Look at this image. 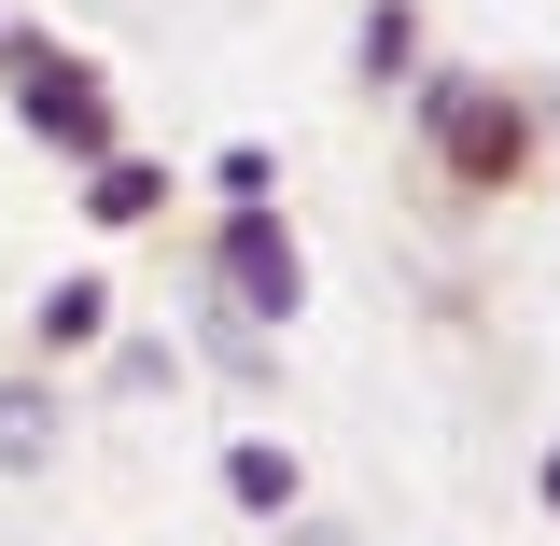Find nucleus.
<instances>
[{"label":"nucleus","instance_id":"0eeeda50","mask_svg":"<svg viewBox=\"0 0 560 546\" xmlns=\"http://www.w3.org/2000/svg\"><path fill=\"white\" fill-rule=\"evenodd\" d=\"M434 57V28H420V0H364L350 14V84L364 98H407V70Z\"/></svg>","mask_w":560,"mask_h":546},{"label":"nucleus","instance_id":"9d476101","mask_svg":"<svg viewBox=\"0 0 560 546\" xmlns=\"http://www.w3.org/2000/svg\"><path fill=\"white\" fill-rule=\"evenodd\" d=\"M84 364H98V393H113V407H154V393H183V350H168V337H127V323L84 350Z\"/></svg>","mask_w":560,"mask_h":546},{"label":"nucleus","instance_id":"423d86ee","mask_svg":"<svg viewBox=\"0 0 560 546\" xmlns=\"http://www.w3.org/2000/svg\"><path fill=\"white\" fill-rule=\"evenodd\" d=\"M183 197V183H168V169H154V154H140V140H113V154H84V224H98V239H127V224H154V210Z\"/></svg>","mask_w":560,"mask_h":546},{"label":"nucleus","instance_id":"7ed1b4c3","mask_svg":"<svg viewBox=\"0 0 560 546\" xmlns=\"http://www.w3.org/2000/svg\"><path fill=\"white\" fill-rule=\"evenodd\" d=\"M197 280L238 309V323H267V337H294V309H308V253H294V224H280V197H224V224H210Z\"/></svg>","mask_w":560,"mask_h":546},{"label":"nucleus","instance_id":"6e6552de","mask_svg":"<svg viewBox=\"0 0 560 546\" xmlns=\"http://www.w3.org/2000/svg\"><path fill=\"white\" fill-rule=\"evenodd\" d=\"M210 477H224V504H238V519H267V533L308 504V463H294L280 434H224V463H210Z\"/></svg>","mask_w":560,"mask_h":546},{"label":"nucleus","instance_id":"9b49d317","mask_svg":"<svg viewBox=\"0 0 560 546\" xmlns=\"http://www.w3.org/2000/svg\"><path fill=\"white\" fill-rule=\"evenodd\" d=\"M267 183H280L267 140H224V154H210V197H267Z\"/></svg>","mask_w":560,"mask_h":546},{"label":"nucleus","instance_id":"f03ea898","mask_svg":"<svg viewBox=\"0 0 560 546\" xmlns=\"http://www.w3.org/2000/svg\"><path fill=\"white\" fill-rule=\"evenodd\" d=\"M0 84H14V127L43 140L57 169H84V154H113V140H127L113 70L84 57V43H57V28H0Z\"/></svg>","mask_w":560,"mask_h":546},{"label":"nucleus","instance_id":"4468645a","mask_svg":"<svg viewBox=\"0 0 560 546\" xmlns=\"http://www.w3.org/2000/svg\"><path fill=\"white\" fill-rule=\"evenodd\" d=\"M0 28H14V14H0Z\"/></svg>","mask_w":560,"mask_h":546},{"label":"nucleus","instance_id":"1a4fd4ad","mask_svg":"<svg viewBox=\"0 0 560 546\" xmlns=\"http://www.w3.org/2000/svg\"><path fill=\"white\" fill-rule=\"evenodd\" d=\"M197 364H224L238 393H267V379H280V337H267V323H238V309L197 280Z\"/></svg>","mask_w":560,"mask_h":546},{"label":"nucleus","instance_id":"f257e3e1","mask_svg":"<svg viewBox=\"0 0 560 546\" xmlns=\"http://www.w3.org/2000/svg\"><path fill=\"white\" fill-rule=\"evenodd\" d=\"M407 127H420V154H434L463 197H504V183L533 169V127H547V113H533L518 84H490V70H434L420 57L407 70Z\"/></svg>","mask_w":560,"mask_h":546},{"label":"nucleus","instance_id":"f8f14e48","mask_svg":"<svg viewBox=\"0 0 560 546\" xmlns=\"http://www.w3.org/2000/svg\"><path fill=\"white\" fill-rule=\"evenodd\" d=\"M280 546H350L337 519H308V504H294V519H280Z\"/></svg>","mask_w":560,"mask_h":546},{"label":"nucleus","instance_id":"ddd939ff","mask_svg":"<svg viewBox=\"0 0 560 546\" xmlns=\"http://www.w3.org/2000/svg\"><path fill=\"white\" fill-rule=\"evenodd\" d=\"M533 504H547V519H560V434H547V463H533Z\"/></svg>","mask_w":560,"mask_h":546},{"label":"nucleus","instance_id":"20e7f679","mask_svg":"<svg viewBox=\"0 0 560 546\" xmlns=\"http://www.w3.org/2000/svg\"><path fill=\"white\" fill-rule=\"evenodd\" d=\"M113 323H127V294H113L98 267H57L43 294H28V350H43V364H84Z\"/></svg>","mask_w":560,"mask_h":546},{"label":"nucleus","instance_id":"39448f33","mask_svg":"<svg viewBox=\"0 0 560 546\" xmlns=\"http://www.w3.org/2000/svg\"><path fill=\"white\" fill-rule=\"evenodd\" d=\"M57 449H70V393L43 364H14L0 379V477H57Z\"/></svg>","mask_w":560,"mask_h":546}]
</instances>
